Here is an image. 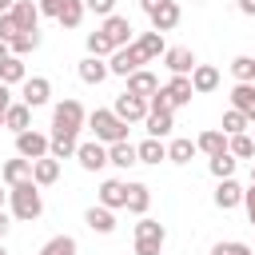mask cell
<instances>
[{
	"mask_svg": "<svg viewBox=\"0 0 255 255\" xmlns=\"http://www.w3.org/2000/svg\"><path fill=\"white\" fill-rule=\"evenodd\" d=\"M8 207H12V219L32 223V219L44 215V195H40V187L32 179H20V183L8 187Z\"/></svg>",
	"mask_w": 255,
	"mask_h": 255,
	"instance_id": "cell-1",
	"label": "cell"
},
{
	"mask_svg": "<svg viewBox=\"0 0 255 255\" xmlns=\"http://www.w3.org/2000/svg\"><path fill=\"white\" fill-rule=\"evenodd\" d=\"M88 128H92V139H100V143L128 139V124H124L112 108H96V112H88Z\"/></svg>",
	"mask_w": 255,
	"mask_h": 255,
	"instance_id": "cell-2",
	"label": "cell"
},
{
	"mask_svg": "<svg viewBox=\"0 0 255 255\" xmlns=\"http://www.w3.org/2000/svg\"><path fill=\"white\" fill-rule=\"evenodd\" d=\"M163 243H167V227L159 219L139 215V223H135V255H159Z\"/></svg>",
	"mask_w": 255,
	"mask_h": 255,
	"instance_id": "cell-3",
	"label": "cell"
},
{
	"mask_svg": "<svg viewBox=\"0 0 255 255\" xmlns=\"http://www.w3.org/2000/svg\"><path fill=\"white\" fill-rule=\"evenodd\" d=\"M84 124H88V112H84L80 100L68 96V100H60V104L52 108V131H72V135H76Z\"/></svg>",
	"mask_w": 255,
	"mask_h": 255,
	"instance_id": "cell-4",
	"label": "cell"
},
{
	"mask_svg": "<svg viewBox=\"0 0 255 255\" xmlns=\"http://www.w3.org/2000/svg\"><path fill=\"white\" fill-rule=\"evenodd\" d=\"M135 68H143V56H139V48L135 44H124V48H116L112 56H108V76H131Z\"/></svg>",
	"mask_w": 255,
	"mask_h": 255,
	"instance_id": "cell-5",
	"label": "cell"
},
{
	"mask_svg": "<svg viewBox=\"0 0 255 255\" xmlns=\"http://www.w3.org/2000/svg\"><path fill=\"white\" fill-rule=\"evenodd\" d=\"M20 100H24L28 108H44V104L52 100V80H48V76H28V80L20 84Z\"/></svg>",
	"mask_w": 255,
	"mask_h": 255,
	"instance_id": "cell-6",
	"label": "cell"
},
{
	"mask_svg": "<svg viewBox=\"0 0 255 255\" xmlns=\"http://www.w3.org/2000/svg\"><path fill=\"white\" fill-rule=\"evenodd\" d=\"M112 112H116L124 124H139V120L147 116V100H143V96H131V92H124V96H116Z\"/></svg>",
	"mask_w": 255,
	"mask_h": 255,
	"instance_id": "cell-7",
	"label": "cell"
},
{
	"mask_svg": "<svg viewBox=\"0 0 255 255\" xmlns=\"http://www.w3.org/2000/svg\"><path fill=\"white\" fill-rule=\"evenodd\" d=\"M76 159L84 171H100V167H108V143H100V139L76 143Z\"/></svg>",
	"mask_w": 255,
	"mask_h": 255,
	"instance_id": "cell-8",
	"label": "cell"
},
{
	"mask_svg": "<svg viewBox=\"0 0 255 255\" xmlns=\"http://www.w3.org/2000/svg\"><path fill=\"white\" fill-rule=\"evenodd\" d=\"M100 32L108 36V44L112 48H124V44H131V20L128 16H104V24H100Z\"/></svg>",
	"mask_w": 255,
	"mask_h": 255,
	"instance_id": "cell-9",
	"label": "cell"
},
{
	"mask_svg": "<svg viewBox=\"0 0 255 255\" xmlns=\"http://www.w3.org/2000/svg\"><path fill=\"white\" fill-rule=\"evenodd\" d=\"M16 155H24V159H40V155H48V135L36 131V128L20 131V135H16Z\"/></svg>",
	"mask_w": 255,
	"mask_h": 255,
	"instance_id": "cell-10",
	"label": "cell"
},
{
	"mask_svg": "<svg viewBox=\"0 0 255 255\" xmlns=\"http://www.w3.org/2000/svg\"><path fill=\"white\" fill-rule=\"evenodd\" d=\"M84 223H88V231H96V235H112V231H116V211L104 207V203H92V207L84 211Z\"/></svg>",
	"mask_w": 255,
	"mask_h": 255,
	"instance_id": "cell-11",
	"label": "cell"
},
{
	"mask_svg": "<svg viewBox=\"0 0 255 255\" xmlns=\"http://www.w3.org/2000/svg\"><path fill=\"white\" fill-rule=\"evenodd\" d=\"M12 20H16L20 32H40V4L16 0V4H12Z\"/></svg>",
	"mask_w": 255,
	"mask_h": 255,
	"instance_id": "cell-12",
	"label": "cell"
},
{
	"mask_svg": "<svg viewBox=\"0 0 255 255\" xmlns=\"http://www.w3.org/2000/svg\"><path fill=\"white\" fill-rule=\"evenodd\" d=\"M131 44L139 48L143 64H151V60H159V56L167 52V44H163V32H155V28H151V32H139V36H135Z\"/></svg>",
	"mask_w": 255,
	"mask_h": 255,
	"instance_id": "cell-13",
	"label": "cell"
},
{
	"mask_svg": "<svg viewBox=\"0 0 255 255\" xmlns=\"http://www.w3.org/2000/svg\"><path fill=\"white\" fill-rule=\"evenodd\" d=\"M163 64H167L171 76H191V68H195V52H191V48H167V52H163Z\"/></svg>",
	"mask_w": 255,
	"mask_h": 255,
	"instance_id": "cell-14",
	"label": "cell"
},
{
	"mask_svg": "<svg viewBox=\"0 0 255 255\" xmlns=\"http://www.w3.org/2000/svg\"><path fill=\"white\" fill-rule=\"evenodd\" d=\"M56 179H60V159H52V155L32 159V183L36 187H52Z\"/></svg>",
	"mask_w": 255,
	"mask_h": 255,
	"instance_id": "cell-15",
	"label": "cell"
},
{
	"mask_svg": "<svg viewBox=\"0 0 255 255\" xmlns=\"http://www.w3.org/2000/svg\"><path fill=\"white\" fill-rule=\"evenodd\" d=\"M124 199H128V183H124V179H104V183H100L96 203H104V207L120 211V207H124Z\"/></svg>",
	"mask_w": 255,
	"mask_h": 255,
	"instance_id": "cell-16",
	"label": "cell"
},
{
	"mask_svg": "<svg viewBox=\"0 0 255 255\" xmlns=\"http://www.w3.org/2000/svg\"><path fill=\"white\" fill-rule=\"evenodd\" d=\"M191 88H195V96L215 92V88H219V68H211V64H195V68H191Z\"/></svg>",
	"mask_w": 255,
	"mask_h": 255,
	"instance_id": "cell-17",
	"label": "cell"
},
{
	"mask_svg": "<svg viewBox=\"0 0 255 255\" xmlns=\"http://www.w3.org/2000/svg\"><path fill=\"white\" fill-rule=\"evenodd\" d=\"M76 143H80V139H76L72 131H52V135H48V155H52V159H76Z\"/></svg>",
	"mask_w": 255,
	"mask_h": 255,
	"instance_id": "cell-18",
	"label": "cell"
},
{
	"mask_svg": "<svg viewBox=\"0 0 255 255\" xmlns=\"http://www.w3.org/2000/svg\"><path fill=\"white\" fill-rule=\"evenodd\" d=\"M243 203V187L227 175V179H219V187H215V207L219 211H231V207H239Z\"/></svg>",
	"mask_w": 255,
	"mask_h": 255,
	"instance_id": "cell-19",
	"label": "cell"
},
{
	"mask_svg": "<svg viewBox=\"0 0 255 255\" xmlns=\"http://www.w3.org/2000/svg\"><path fill=\"white\" fill-rule=\"evenodd\" d=\"M147 16H151V28H155V32H171V28L179 24V16H183V12H179V4H175V0H163V4H159L155 12H147Z\"/></svg>",
	"mask_w": 255,
	"mask_h": 255,
	"instance_id": "cell-20",
	"label": "cell"
},
{
	"mask_svg": "<svg viewBox=\"0 0 255 255\" xmlns=\"http://www.w3.org/2000/svg\"><path fill=\"white\" fill-rule=\"evenodd\" d=\"M76 72H80L84 84H104V80H108V60H104V56H84Z\"/></svg>",
	"mask_w": 255,
	"mask_h": 255,
	"instance_id": "cell-21",
	"label": "cell"
},
{
	"mask_svg": "<svg viewBox=\"0 0 255 255\" xmlns=\"http://www.w3.org/2000/svg\"><path fill=\"white\" fill-rule=\"evenodd\" d=\"M155 88H159V76L147 72V68H135V72L128 76V92H131V96H143V100H147Z\"/></svg>",
	"mask_w": 255,
	"mask_h": 255,
	"instance_id": "cell-22",
	"label": "cell"
},
{
	"mask_svg": "<svg viewBox=\"0 0 255 255\" xmlns=\"http://www.w3.org/2000/svg\"><path fill=\"white\" fill-rule=\"evenodd\" d=\"M163 92L171 96V108H183V104H191V96H195L191 76H171V80L163 84Z\"/></svg>",
	"mask_w": 255,
	"mask_h": 255,
	"instance_id": "cell-23",
	"label": "cell"
},
{
	"mask_svg": "<svg viewBox=\"0 0 255 255\" xmlns=\"http://www.w3.org/2000/svg\"><path fill=\"white\" fill-rule=\"evenodd\" d=\"M4 128L16 131V135L28 131V128H32V108H28L24 100H20V104H8V112H4Z\"/></svg>",
	"mask_w": 255,
	"mask_h": 255,
	"instance_id": "cell-24",
	"label": "cell"
},
{
	"mask_svg": "<svg viewBox=\"0 0 255 255\" xmlns=\"http://www.w3.org/2000/svg\"><path fill=\"white\" fill-rule=\"evenodd\" d=\"M108 163H116V167H135L139 163V155H135V143H128V139H116V143H108Z\"/></svg>",
	"mask_w": 255,
	"mask_h": 255,
	"instance_id": "cell-25",
	"label": "cell"
},
{
	"mask_svg": "<svg viewBox=\"0 0 255 255\" xmlns=\"http://www.w3.org/2000/svg\"><path fill=\"white\" fill-rule=\"evenodd\" d=\"M124 207H128L131 215H147V207H151V187H147V183H128Z\"/></svg>",
	"mask_w": 255,
	"mask_h": 255,
	"instance_id": "cell-26",
	"label": "cell"
},
{
	"mask_svg": "<svg viewBox=\"0 0 255 255\" xmlns=\"http://www.w3.org/2000/svg\"><path fill=\"white\" fill-rule=\"evenodd\" d=\"M231 108L243 112V116L255 124V84H235V88H231Z\"/></svg>",
	"mask_w": 255,
	"mask_h": 255,
	"instance_id": "cell-27",
	"label": "cell"
},
{
	"mask_svg": "<svg viewBox=\"0 0 255 255\" xmlns=\"http://www.w3.org/2000/svg\"><path fill=\"white\" fill-rule=\"evenodd\" d=\"M0 179L12 187V183H20V179H32V159H24V155H16V159H4V167H0Z\"/></svg>",
	"mask_w": 255,
	"mask_h": 255,
	"instance_id": "cell-28",
	"label": "cell"
},
{
	"mask_svg": "<svg viewBox=\"0 0 255 255\" xmlns=\"http://www.w3.org/2000/svg\"><path fill=\"white\" fill-rule=\"evenodd\" d=\"M28 80V68H24V56H4L0 60V84H24Z\"/></svg>",
	"mask_w": 255,
	"mask_h": 255,
	"instance_id": "cell-29",
	"label": "cell"
},
{
	"mask_svg": "<svg viewBox=\"0 0 255 255\" xmlns=\"http://www.w3.org/2000/svg\"><path fill=\"white\" fill-rule=\"evenodd\" d=\"M143 124H147V135L163 139V135H171V128H175V112H147Z\"/></svg>",
	"mask_w": 255,
	"mask_h": 255,
	"instance_id": "cell-30",
	"label": "cell"
},
{
	"mask_svg": "<svg viewBox=\"0 0 255 255\" xmlns=\"http://www.w3.org/2000/svg\"><path fill=\"white\" fill-rule=\"evenodd\" d=\"M195 147L211 159V155H219V151H227V135L219 131V128H207V131H199V139H195Z\"/></svg>",
	"mask_w": 255,
	"mask_h": 255,
	"instance_id": "cell-31",
	"label": "cell"
},
{
	"mask_svg": "<svg viewBox=\"0 0 255 255\" xmlns=\"http://www.w3.org/2000/svg\"><path fill=\"white\" fill-rule=\"evenodd\" d=\"M135 155H139V163H159V159H167V143L147 135L143 143H135Z\"/></svg>",
	"mask_w": 255,
	"mask_h": 255,
	"instance_id": "cell-32",
	"label": "cell"
},
{
	"mask_svg": "<svg viewBox=\"0 0 255 255\" xmlns=\"http://www.w3.org/2000/svg\"><path fill=\"white\" fill-rule=\"evenodd\" d=\"M84 0H64L60 4V12H56V24L60 28H80V20H84Z\"/></svg>",
	"mask_w": 255,
	"mask_h": 255,
	"instance_id": "cell-33",
	"label": "cell"
},
{
	"mask_svg": "<svg viewBox=\"0 0 255 255\" xmlns=\"http://www.w3.org/2000/svg\"><path fill=\"white\" fill-rule=\"evenodd\" d=\"M195 139H171L167 143V163H191L195 159Z\"/></svg>",
	"mask_w": 255,
	"mask_h": 255,
	"instance_id": "cell-34",
	"label": "cell"
},
{
	"mask_svg": "<svg viewBox=\"0 0 255 255\" xmlns=\"http://www.w3.org/2000/svg\"><path fill=\"white\" fill-rule=\"evenodd\" d=\"M219 131H223V135H239V131H251V120H247L243 112L227 108V112H223V124H219Z\"/></svg>",
	"mask_w": 255,
	"mask_h": 255,
	"instance_id": "cell-35",
	"label": "cell"
},
{
	"mask_svg": "<svg viewBox=\"0 0 255 255\" xmlns=\"http://www.w3.org/2000/svg\"><path fill=\"white\" fill-rule=\"evenodd\" d=\"M227 151H231L235 159H251V155H255V139H251V131L227 135Z\"/></svg>",
	"mask_w": 255,
	"mask_h": 255,
	"instance_id": "cell-36",
	"label": "cell"
},
{
	"mask_svg": "<svg viewBox=\"0 0 255 255\" xmlns=\"http://www.w3.org/2000/svg\"><path fill=\"white\" fill-rule=\"evenodd\" d=\"M8 48H12V56H28V52L40 48V32H16L8 40Z\"/></svg>",
	"mask_w": 255,
	"mask_h": 255,
	"instance_id": "cell-37",
	"label": "cell"
},
{
	"mask_svg": "<svg viewBox=\"0 0 255 255\" xmlns=\"http://www.w3.org/2000/svg\"><path fill=\"white\" fill-rule=\"evenodd\" d=\"M231 76H235V84H255V56H235Z\"/></svg>",
	"mask_w": 255,
	"mask_h": 255,
	"instance_id": "cell-38",
	"label": "cell"
},
{
	"mask_svg": "<svg viewBox=\"0 0 255 255\" xmlns=\"http://www.w3.org/2000/svg\"><path fill=\"white\" fill-rule=\"evenodd\" d=\"M40 255H76V239H72V235H52V239L40 247Z\"/></svg>",
	"mask_w": 255,
	"mask_h": 255,
	"instance_id": "cell-39",
	"label": "cell"
},
{
	"mask_svg": "<svg viewBox=\"0 0 255 255\" xmlns=\"http://www.w3.org/2000/svg\"><path fill=\"white\" fill-rule=\"evenodd\" d=\"M207 167H211L215 179H227V175H235V155H231V151H219V155H211Z\"/></svg>",
	"mask_w": 255,
	"mask_h": 255,
	"instance_id": "cell-40",
	"label": "cell"
},
{
	"mask_svg": "<svg viewBox=\"0 0 255 255\" xmlns=\"http://www.w3.org/2000/svg\"><path fill=\"white\" fill-rule=\"evenodd\" d=\"M112 52H116V48L108 44V36H104L100 28H96V32H88V56H112Z\"/></svg>",
	"mask_w": 255,
	"mask_h": 255,
	"instance_id": "cell-41",
	"label": "cell"
},
{
	"mask_svg": "<svg viewBox=\"0 0 255 255\" xmlns=\"http://www.w3.org/2000/svg\"><path fill=\"white\" fill-rule=\"evenodd\" d=\"M211 255H255L247 243H239V239H219L215 247H211Z\"/></svg>",
	"mask_w": 255,
	"mask_h": 255,
	"instance_id": "cell-42",
	"label": "cell"
},
{
	"mask_svg": "<svg viewBox=\"0 0 255 255\" xmlns=\"http://www.w3.org/2000/svg\"><path fill=\"white\" fill-rule=\"evenodd\" d=\"M147 112H175V108H171V96H167L163 88H155V92L147 96Z\"/></svg>",
	"mask_w": 255,
	"mask_h": 255,
	"instance_id": "cell-43",
	"label": "cell"
},
{
	"mask_svg": "<svg viewBox=\"0 0 255 255\" xmlns=\"http://www.w3.org/2000/svg\"><path fill=\"white\" fill-rule=\"evenodd\" d=\"M84 8L96 12V16H112L116 12V0H84Z\"/></svg>",
	"mask_w": 255,
	"mask_h": 255,
	"instance_id": "cell-44",
	"label": "cell"
},
{
	"mask_svg": "<svg viewBox=\"0 0 255 255\" xmlns=\"http://www.w3.org/2000/svg\"><path fill=\"white\" fill-rule=\"evenodd\" d=\"M20 28H16V20H12V12H0V40H12Z\"/></svg>",
	"mask_w": 255,
	"mask_h": 255,
	"instance_id": "cell-45",
	"label": "cell"
},
{
	"mask_svg": "<svg viewBox=\"0 0 255 255\" xmlns=\"http://www.w3.org/2000/svg\"><path fill=\"white\" fill-rule=\"evenodd\" d=\"M243 207H247V219L255 223V183H251V187L243 191Z\"/></svg>",
	"mask_w": 255,
	"mask_h": 255,
	"instance_id": "cell-46",
	"label": "cell"
},
{
	"mask_svg": "<svg viewBox=\"0 0 255 255\" xmlns=\"http://www.w3.org/2000/svg\"><path fill=\"white\" fill-rule=\"evenodd\" d=\"M60 4H64V0H40V16H52V20H56Z\"/></svg>",
	"mask_w": 255,
	"mask_h": 255,
	"instance_id": "cell-47",
	"label": "cell"
},
{
	"mask_svg": "<svg viewBox=\"0 0 255 255\" xmlns=\"http://www.w3.org/2000/svg\"><path fill=\"white\" fill-rule=\"evenodd\" d=\"M8 104H12V88L0 84V112H8Z\"/></svg>",
	"mask_w": 255,
	"mask_h": 255,
	"instance_id": "cell-48",
	"label": "cell"
},
{
	"mask_svg": "<svg viewBox=\"0 0 255 255\" xmlns=\"http://www.w3.org/2000/svg\"><path fill=\"white\" fill-rule=\"evenodd\" d=\"M235 4H239V12H243V16H255V0H235Z\"/></svg>",
	"mask_w": 255,
	"mask_h": 255,
	"instance_id": "cell-49",
	"label": "cell"
},
{
	"mask_svg": "<svg viewBox=\"0 0 255 255\" xmlns=\"http://www.w3.org/2000/svg\"><path fill=\"white\" fill-rule=\"evenodd\" d=\"M8 227H12V223H8V215H4V207H0V243H4V235H8Z\"/></svg>",
	"mask_w": 255,
	"mask_h": 255,
	"instance_id": "cell-50",
	"label": "cell"
},
{
	"mask_svg": "<svg viewBox=\"0 0 255 255\" xmlns=\"http://www.w3.org/2000/svg\"><path fill=\"white\" fill-rule=\"evenodd\" d=\"M159 4H163V0H139V8H143V12H155Z\"/></svg>",
	"mask_w": 255,
	"mask_h": 255,
	"instance_id": "cell-51",
	"label": "cell"
},
{
	"mask_svg": "<svg viewBox=\"0 0 255 255\" xmlns=\"http://www.w3.org/2000/svg\"><path fill=\"white\" fill-rule=\"evenodd\" d=\"M4 56H12V48H8V40H0V60H4Z\"/></svg>",
	"mask_w": 255,
	"mask_h": 255,
	"instance_id": "cell-52",
	"label": "cell"
},
{
	"mask_svg": "<svg viewBox=\"0 0 255 255\" xmlns=\"http://www.w3.org/2000/svg\"><path fill=\"white\" fill-rule=\"evenodd\" d=\"M8 203V183H0V207Z\"/></svg>",
	"mask_w": 255,
	"mask_h": 255,
	"instance_id": "cell-53",
	"label": "cell"
},
{
	"mask_svg": "<svg viewBox=\"0 0 255 255\" xmlns=\"http://www.w3.org/2000/svg\"><path fill=\"white\" fill-rule=\"evenodd\" d=\"M12 4H16V0H0V12H12Z\"/></svg>",
	"mask_w": 255,
	"mask_h": 255,
	"instance_id": "cell-54",
	"label": "cell"
},
{
	"mask_svg": "<svg viewBox=\"0 0 255 255\" xmlns=\"http://www.w3.org/2000/svg\"><path fill=\"white\" fill-rule=\"evenodd\" d=\"M251 183H255V163H251Z\"/></svg>",
	"mask_w": 255,
	"mask_h": 255,
	"instance_id": "cell-55",
	"label": "cell"
},
{
	"mask_svg": "<svg viewBox=\"0 0 255 255\" xmlns=\"http://www.w3.org/2000/svg\"><path fill=\"white\" fill-rule=\"evenodd\" d=\"M0 255H8V247H4V243H0Z\"/></svg>",
	"mask_w": 255,
	"mask_h": 255,
	"instance_id": "cell-56",
	"label": "cell"
},
{
	"mask_svg": "<svg viewBox=\"0 0 255 255\" xmlns=\"http://www.w3.org/2000/svg\"><path fill=\"white\" fill-rule=\"evenodd\" d=\"M0 128H4V112H0Z\"/></svg>",
	"mask_w": 255,
	"mask_h": 255,
	"instance_id": "cell-57",
	"label": "cell"
},
{
	"mask_svg": "<svg viewBox=\"0 0 255 255\" xmlns=\"http://www.w3.org/2000/svg\"><path fill=\"white\" fill-rule=\"evenodd\" d=\"M251 139H255V124H251Z\"/></svg>",
	"mask_w": 255,
	"mask_h": 255,
	"instance_id": "cell-58",
	"label": "cell"
},
{
	"mask_svg": "<svg viewBox=\"0 0 255 255\" xmlns=\"http://www.w3.org/2000/svg\"><path fill=\"white\" fill-rule=\"evenodd\" d=\"M251 251H255V247H251Z\"/></svg>",
	"mask_w": 255,
	"mask_h": 255,
	"instance_id": "cell-59",
	"label": "cell"
}]
</instances>
